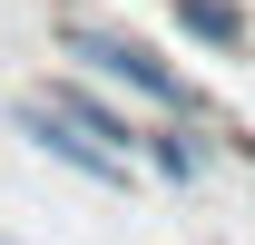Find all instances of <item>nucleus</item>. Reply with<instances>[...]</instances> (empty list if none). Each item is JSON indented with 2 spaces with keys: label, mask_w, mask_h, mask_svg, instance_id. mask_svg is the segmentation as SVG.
I'll return each mask as SVG.
<instances>
[{
  "label": "nucleus",
  "mask_w": 255,
  "mask_h": 245,
  "mask_svg": "<svg viewBox=\"0 0 255 245\" xmlns=\"http://www.w3.org/2000/svg\"><path fill=\"white\" fill-rule=\"evenodd\" d=\"M49 39H59L69 59H89V79H108V89H128V98H147V108H167V118H216V98L196 89L177 59H157L137 30H118V20H98V10H49Z\"/></svg>",
  "instance_id": "1"
},
{
  "label": "nucleus",
  "mask_w": 255,
  "mask_h": 245,
  "mask_svg": "<svg viewBox=\"0 0 255 245\" xmlns=\"http://www.w3.org/2000/svg\"><path fill=\"white\" fill-rule=\"evenodd\" d=\"M10 127H20V137H30L39 157H59L69 177H89V186H137V177H147L137 157H118V147H98V137H89L79 118H59V108H49L39 89H20V98H10Z\"/></svg>",
  "instance_id": "2"
},
{
  "label": "nucleus",
  "mask_w": 255,
  "mask_h": 245,
  "mask_svg": "<svg viewBox=\"0 0 255 245\" xmlns=\"http://www.w3.org/2000/svg\"><path fill=\"white\" fill-rule=\"evenodd\" d=\"M206 157H216V137H206L196 118H177V127H137V167H147V177H167V186L206 177Z\"/></svg>",
  "instance_id": "3"
},
{
  "label": "nucleus",
  "mask_w": 255,
  "mask_h": 245,
  "mask_svg": "<svg viewBox=\"0 0 255 245\" xmlns=\"http://www.w3.org/2000/svg\"><path fill=\"white\" fill-rule=\"evenodd\" d=\"M39 98H49L59 118H79V127L98 137V147H118V157H137V118H118V108H108V98H98L89 79H49Z\"/></svg>",
  "instance_id": "4"
},
{
  "label": "nucleus",
  "mask_w": 255,
  "mask_h": 245,
  "mask_svg": "<svg viewBox=\"0 0 255 245\" xmlns=\"http://www.w3.org/2000/svg\"><path fill=\"white\" fill-rule=\"evenodd\" d=\"M167 20H177L196 49H216V59L246 49V0H167Z\"/></svg>",
  "instance_id": "5"
}]
</instances>
